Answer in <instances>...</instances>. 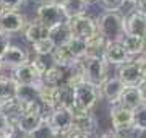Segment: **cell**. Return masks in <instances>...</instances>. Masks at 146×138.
I'll list each match as a JSON object with an SVG mask.
<instances>
[{
	"instance_id": "cell-1",
	"label": "cell",
	"mask_w": 146,
	"mask_h": 138,
	"mask_svg": "<svg viewBox=\"0 0 146 138\" xmlns=\"http://www.w3.org/2000/svg\"><path fill=\"white\" fill-rule=\"evenodd\" d=\"M98 33L107 42H122L127 36L125 31V18L119 11H104L96 20Z\"/></svg>"
},
{
	"instance_id": "cell-2",
	"label": "cell",
	"mask_w": 146,
	"mask_h": 138,
	"mask_svg": "<svg viewBox=\"0 0 146 138\" xmlns=\"http://www.w3.org/2000/svg\"><path fill=\"white\" fill-rule=\"evenodd\" d=\"M99 101H101L99 86H94L88 81H83L78 86H75V106H73V109L93 112Z\"/></svg>"
},
{
	"instance_id": "cell-3",
	"label": "cell",
	"mask_w": 146,
	"mask_h": 138,
	"mask_svg": "<svg viewBox=\"0 0 146 138\" xmlns=\"http://www.w3.org/2000/svg\"><path fill=\"white\" fill-rule=\"evenodd\" d=\"M84 80L94 86H99L109 78V65L102 57H84L81 60Z\"/></svg>"
},
{
	"instance_id": "cell-4",
	"label": "cell",
	"mask_w": 146,
	"mask_h": 138,
	"mask_svg": "<svg viewBox=\"0 0 146 138\" xmlns=\"http://www.w3.org/2000/svg\"><path fill=\"white\" fill-rule=\"evenodd\" d=\"M36 20L41 25H44L49 31L54 29V28H57V26H62V25H65L68 21L67 15H65V11H63L62 7L49 3V2H44V3H41V5L37 7Z\"/></svg>"
},
{
	"instance_id": "cell-5",
	"label": "cell",
	"mask_w": 146,
	"mask_h": 138,
	"mask_svg": "<svg viewBox=\"0 0 146 138\" xmlns=\"http://www.w3.org/2000/svg\"><path fill=\"white\" fill-rule=\"evenodd\" d=\"M109 114H110V123H112V132L114 133L135 132V128H133V111L117 104V106L110 107Z\"/></svg>"
},
{
	"instance_id": "cell-6",
	"label": "cell",
	"mask_w": 146,
	"mask_h": 138,
	"mask_svg": "<svg viewBox=\"0 0 146 138\" xmlns=\"http://www.w3.org/2000/svg\"><path fill=\"white\" fill-rule=\"evenodd\" d=\"M70 33L73 37H78L83 41H89L93 36L98 34V25L96 20H93L89 15H83V16H76L67 21Z\"/></svg>"
},
{
	"instance_id": "cell-7",
	"label": "cell",
	"mask_w": 146,
	"mask_h": 138,
	"mask_svg": "<svg viewBox=\"0 0 146 138\" xmlns=\"http://www.w3.org/2000/svg\"><path fill=\"white\" fill-rule=\"evenodd\" d=\"M117 76L125 86H140L143 81H146V72L143 65L136 64L133 60L117 67Z\"/></svg>"
},
{
	"instance_id": "cell-8",
	"label": "cell",
	"mask_w": 146,
	"mask_h": 138,
	"mask_svg": "<svg viewBox=\"0 0 146 138\" xmlns=\"http://www.w3.org/2000/svg\"><path fill=\"white\" fill-rule=\"evenodd\" d=\"M28 26V21L25 15L20 11H2L0 13V31L7 34H15V33L25 31Z\"/></svg>"
},
{
	"instance_id": "cell-9",
	"label": "cell",
	"mask_w": 146,
	"mask_h": 138,
	"mask_svg": "<svg viewBox=\"0 0 146 138\" xmlns=\"http://www.w3.org/2000/svg\"><path fill=\"white\" fill-rule=\"evenodd\" d=\"M99 90H101V98L106 99L110 104V107H112L120 102V98H122V93L125 90V85L120 81V78L117 75H114V76H109L101 85Z\"/></svg>"
},
{
	"instance_id": "cell-10",
	"label": "cell",
	"mask_w": 146,
	"mask_h": 138,
	"mask_svg": "<svg viewBox=\"0 0 146 138\" xmlns=\"http://www.w3.org/2000/svg\"><path fill=\"white\" fill-rule=\"evenodd\" d=\"M102 58L106 60V64L109 67H120V65L128 64L131 58L128 57V54L125 52V49L122 46V42H107L102 54Z\"/></svg>"
},
{
	"instance_id": "cell-11",
	"label": "cell",
	"mask_w": 146,
	"mask_h": 138,
	"mask_svg": "<svg viewBox=\"0 0 146 138\" xmlns=\"http://www.w3.org/2000/svg\"><path fill=\"white\" fill-rule=\"evenodd\" d=\"M11 76H13V80L18 85H42L41 73L34 68V65L31 62H28V64L15 68Z\"/></svg>"
},
{
	"instance_id": "cell-12",
	"label": "cell",
	"mask_w": 146,
	"mask_h": 138,
	"mask_svg": "<svg viewBox=\"0 0 146 138\" xmlns=\"http://www.w3.org/2000/svg\"><path fill=\"white\" fill-rule=\"evenodd\" d=\"M0 62L3 65V68H11L15 70L21 65H25L29 62V55L23 47L20 46H10L7 49V52L3 54V57L0 58Z\"/></svg>"
},
{
	"instance_id": "cell-13",
	"label": "cell",
	"mask_w": 146,
	"mask_h": 138,
	"mask_svg": "<svg viewBox=\"0 0 146 138\" xmlns=\"http://www.w3.org/2000/svg\"><path fill=\"white\" fill-rule=\"evenodd\" d=\"M49 122L54 127V130L57 132V135L63 133L65 130H68L70 127H73V114L70 109H63V107H57L54 109L49 115Z\"/></svg>"
},
{
	"instance_id": "cell-14",
	"label": "cell",
	"mask_w": 146,
	"mask_h": 138,
	"mask_svg": "<svg viewBox=\"0 0 146 138\" xmlns=\"http://www.w3.org/2000/svg\"><path fill=\"white\" fill-rule=\"evenodd\" d=\"M72 114H73V127L80 128L81 132L88 133L89 137H93L96 128H98V119H96V115L93 112L72 109Z\"/></svg>"
},
{
	"instance_id": "cell-15",
	"label": "cell",
	"mask_w": 146,
	"mask_h": 138,
	"mask_svg": "<svg viewBox=\"0 0 146 138\" xmlns=\"http://www.w3.org/2000/svg\"><path fill=\"white\" fill-rule=\"evenodd\" d=\"M125 18V31L127 34L131 36H138L146 39V16L138 13V11H131Z\"/></svg>"
},
{
	"instance_id": "cell-16",
	"label": "cell",
	"mask_w": 146,
	"mask_h": 138,
	"mask_svg": "<svg viewBox=\"0 0 146 138\" xmlns=\"http://www.w3.org/2000/svg\"><path fill=\"white\" fill-rule=\"evenodd\" d=\"M44 117H46V114H23V115H20L16 119L15 128L21 135H31L41 125Z\"/></svg>"
},
{
	"instance_id": "cell-17",
	"label": "cell",
	"mask_w": 146,
	"mask_h": 138,
	"mask_svg": "<svg viewBox=\"0 0 146 138\" xmlns=\"http://www.w3.org/2000/svg\"><path fill=\"white\" fill-rule=\"evenodd\" d=\"M119 104L130 111H135L140 106H143L145 102H143V94H141L140 86H125Z\"/></svg>"
},
{
	"instance_id": "cell-18",
	"label": "cell",
	"mask_w": 146,
	"mask_h": 138,
	"mask_svg": "<svg viewBox=\"0 0 146 138\" xmlns=\"http://www.w3.org/2000/svg\"><path fill=\"white\" fill-rule=\"evenodd\" d=\"M122 46L125 49V52L128 54L130 58H136L140 55H146V39L138 36H131L127 34L122 39Z\"/></svg>"
},
{
	"instance_id": "cell-19",
	"label": "cell",
	"mask_w": 146,
	"mask_h": 138,
	"mask_svg": "<svg viewBox=\"0 0 146 138\" xmlns=\"http://www.w3.org/2000/svg\"><path fill=\"white\" fill-rule=\"evenodd\" d=\"M49 33L50 31L36 20V21H33V23H28V26L25 28L23 34H25V39L33 46V44L39 42L42 39H47L49 37Z\"/></svg>"
},
{
	"instance_id": "cell-20",
	"label": "cell",
	"mask_w": 146,
	"mask_h": 138,
	"mask_svg": "<svg viewBox=\"0 0 146 138\" xmlns=\"http://www.w3.org/2000/svg\"><path fill=\"white\" fill-rule=\"evenodd\" d=\"M39 86L41 85H18L15 91V99L18 104H26V102L39 101Z\"/></svg>"
},
{
	"instance_id": "cell-21",
	"label": "cell",
	"mask_w": 146,
	"mask_h": 138,
	"mask_svg": "<svg viewBox=\"0 0 146 138\" xmlns=\"http://www.w3.org/2000/svg\"><path fill=\"white\" fill-rule=\"evenodd\" d=\"M65 81H67V68L58 67V65L52 67L50 70H47L46 73L42 75V85H47V86L58 88Z\"/></svg>"
},
{
	"instance_id": "cell-22",
	"label": "cell",
	"mask_w": 146,
	"mask_h": 138,
	"mask_svg": "<svg viewBox=\"0 0 146 138\" xmlns=\"http://www.w3.org/2000/svg\"><path fill=\"white\" fill-rule=\"evenodd\" d=\"M73 106H75V86L63 83L57 88V107L72 111Z\"/></svg>"
},
{
	"instance_id": "cell-23",
	"label": "cell",
	"mask_w": 146,
	"mask_h": 138,
	"mask_svg": "<svg viewBox=\"0 0 146 138\" xmlns=\"http://www.w3.org/2000/svg\"><path fill=\"white\" fill-rule=\"evenodd\" d=\"M37 99H39L42 107H47L49 111L52 112L54 109H57V88L41 85L39 86V96H37Z\"/></svg>"
},
{
	"instance_id": "cell-24",
	"label": "cell",
	"mask_w": 146,
	"mask_h": 138,
	"mask_svg": "<svg viewBox=\"0 0 146 138\" xmlns=\"http://www.w3.org/2000/svg\"><path fill=\"white\" fill-rule=\"evenodd\" d=\"M72 37L73 36H72V33H70V28H68L67 23L62 25V26L54 28V29H50V33H49V39L54 42L55 47H65V46L70 42Z\"/></svg>"
},
{
	"instance_id": "cell-25",
	"label": "cell",
	"mask_w": 146,
	"mask_h": 138,
	"mask_svg": "<svg viewBox=\"0 0 146 138\" xmlns=\"http://www.w3.org/2000/svg\"><path fill=\"white\" fill-rule=\"evenodd\" d=\"M89 3L86 0H68L62 8L65 11V15H67V20H72V18H76V16L86 15Z\"/></svg>"
},
{
	"instance_id": "cell-26",
	"label": "cell",
	"mask_w": 146,
	"mask_h": 138,
	"mask_svg": "<svg viewBox=\"0 0 146 138\" xmlns=\"http://www.w3.org/2000/svg\"><path fill=\"white\" fill-rule=\"evenodd\" d=\"M67 49L70 50V54H72V57L75 60H83L86 57V54H88V44H86V41L78 39V37H72L70 42L67 44Z\"/></svg>"
},
{
	"instance_id": "cell-27",
	"label": "cell",
	"mask_w": 146,
	"mask_h": 138,
	"mask_svg": "<svg viewBox=\"0 0 146 138\" xmlns=\"http://www.w3.org/2000/svg\"><path fill=\"white\" fill-rule=\"evenodd\" d=\"M52 57H54L55 65L63 67V68H68L72 64L76 62V60L72 57V54H70V50L67 49V46H65V47H55V50L52 52Z\"/></svg>"
},
{
	"instance_id": "cell-28",
	"label": "cell",
	"mask_w": 146,
	"mask_h": 138,
	"mask_svg": "<svg viewBox=\"0 0 146 138\" xmlns=\"http://www.w3.org/2000/svg\"><path fill=\"white\" fill-rule=\"evenodd\" d=\"M29 137L31 138H55V137H58V135H57V132L54 130V127L50 125V122H49V119H47V115H46L44 120L41 122V125H39Z\"/></svg>"
},
{
	"instance_id": "cell-29",
	"label": "cell",
	"mask_w": 146,
	"mask_h": 138,
	"mask_svg": "<svg viewBox=\"0 0 146 138\" xmlns=\"http://www.w3.org/2000/svg\"><path fill=\"white\" fill-rule=\"evenodd\" d=\"M34 68L41 73V76L46 73L47 70H50L52 67H55V62H54V57L52 55H34L33 60H29Z\"/></svg>"
},
{
	"instance_id": "cell-30",
	"label": "cell",
	"mask_w": 146,
	"mask_h": 138,
	"mask_svg": "<svg viewBox=\"0 0 146 138\" xmlns=\"http://www.w3.org/2000/svg\"><path fill=\"white\" fill-rule=\"evenodd\" d=\"M33 52H34V55H52V52L55 50V46H54V42L47 37V39H42V41H39V42L33 44Z\"/></svg>"
},
{
	"instance_id": "cell-31",
	"label": "cell",
	"mask_w": 146,
	"mask_h": 138,
	"mask_svg": "<svg viewBox=\"0 0 146 138\" xmlns=\"http://www.w3.org/2000/svg\"><path fill=\"white\" fill-rule=\"evenodd\" d=\"M133 128L135 130H145L146 128V104L133 111Z\"/></svg>"
},
{
	"instance_id": "cell-32",
	"label": "cell",
	"mask_w": 146,
	"mask_h": 138,
	"mask_svg": "<svg viewBox=\"0 0 146 138\" xmlns=\"http://www.w3.org/2000/svg\"><path fill=\"white\" fill-rule=\"evenodd\" d=\"M26 0H0V8L3 11H18Z\"/></svg>"
},
{
	"instance_id": "cell-33",
	"label": "cell",
	"mask_w": 146,
	"mask_h": 138,
	"mask_svg": "<svg viewBox=\"0 0 146 138\" xmlns=\"http://www.w3.org/2000/svg\"><path fill=\"white\" fill-rule=\"evenodd\" d=\"M99 2L106 11H119L120 13V10L125 5V0H99Z\"/></svg>"
},
{
	"instance_id": "cell-34",
	"label": "cell",
	"mask_w": 146,
	"mask_h": 138,
	"mask_svg": "<svg viewBox=\"0 0 146 138\" xmlns=\"http://www.w3.org/2000/svg\"><path fill=\"white\" fill-rule=\"evenodd\" d=\"M58 137H60V138H91L88 133L81 132V130L76 128V127H70L68 130H65L63 133H60Z\"/></svg>"
},
{
	"instance_id": "cell-35",
	"label": "cell",
	"mask_w": 146,
	"mask_h": 138,
	"mask_svg": "<svg viewBox=\"0 0 146 138\" xmlns=\"http://www.w3.org/2000/svg\"><path fill=\"white\" fill-rule=\"evenodd\" d=\"M10 34L0 31V58L3 57V54L7 52V49L10 47Z\"/></svg>"
},
{
	"instance_id": "cell-36",
	"label": "cell",
	"mask_w": 146,
	"mask_h": 138,
	"mask_svg": "<svg viewBox=\"0 0 146 138\" xmlns=\"http://www.w3.org/2000/svg\"><path fill=\"white\" fill-rule=\"evenodd\" d=\"M11 127H15V125H13V122H11L10 119L5 115V114H2V112H0V133L7 132V130H8V128H11Z\"/></svg>"
},
{
	"instance_id": "cell-37",
	"label": "cell",
	"mask_w": 146,
	"mask_h": 138,
	"mask_svg": "<svg viewBox=\"0 0 146 138\" xmlns=\"http://www.w3.org/2000/svg\"><path fill=\"white\" fill-rule=\"evenodd\" d=\"M135 11H138V13H141V15L146 16V0H136Z\"/></svg>"
},
{
	"instance_id": "cell-38",
	"label": "cell",
	"mask_w": 146,
	"mask_h": 138,
	"mask_svg": "<svg viewBox=\"0 0 146 138\" xmlns=\"http://www.w3.org/2000/svg\"><path fill=\"white\" fill-rule=\"evenodd\" d=\"M140 90H141V94H143V102L146 104V81H143L140 85Z\"/></svg>"
},
{
	"instance_id": "cell-39",
	"label": "cell",
	"mask_w": 146,
	"mask_h": 138,
	"mask_svg": "<svg viewBox=\"0 0 146 138\" xmlns=\"http://www.w3.org/2000/svg\"><path fill=\"white\" fill-rule=\"evenodd\" d=\"M49 3H54V5H58V7H63L65 3H67L68 0H47Z\"/></svg>"
},
{
	"instance_id": "cell-40",
	"label": "cell",
	"mask_w": 146,
	"mask_h": 138,
	"mask_svg": "<svg viewBox=\"0 0 146 138\" xmlns=\"http://www.w3.org/2000/svg\"><path fill=\"white\" fill-rule=\"evenodd\" d=\"M101 138H119V135H117V133H114V132H109V133H104Z\"/></svg>"
},
{
	"instance_id": "cell-41",
	"label": "cell",
	"mask_w": 146,
	"mask_h": 138,
	"mask_svg": "<svg viewBox=\"0 0 146 138\" xmlns=\"http://www.w3.org/2000/svg\"><path fill=\"white\" fill-rule=\"evenodd\" d=\"M3 111V99H0V112Z\"/></svg>"
},
{
	"instance_id": "cell-42",
	"label": "cell",
	"mask_w": 146,
	"mask_h": 138,
	"mask_svg": "<svg viewBox=\"0 0 146 138\" xmlns=\"http://www.w3.org/2000/svg\"><path fill=\"white\" fill-rule=\"evenodd\" d=\"M2 70H3V65H2V62H0V78H2Z\"/></svg>"
},
{
	"instance_id": "cell-43",
	"label": "cell",
	"mask_w": 146,
	"mask_h": 138,
	"mask_svg": "<svg viewBox=\"0 0 146 138\" xmlns=\"http://www.w3.org/2000/svg\"><path fill=\"white\" fill-rule=\"evenodd\" d=\"M86 2H88L89 5H91V3H93V2H99V0H86Z\"/></svg>"
},
{
	"instance_id": "cell-44",
	"label": "cell",
	"mask_w": 146,
	"mask_h": 138,
	"mask_svg": "<svg viewBox=\"0 0 146 138\" xmlns=\"http://www.w3.org/2000/svg\"><path fill=\"white\" fill-rule=\"evenodd\" d=\"M21 138H31L29 135H21Z\"/></svg>"
},
{
	"instance_id": "cell-45",
	"label": "cell",
	"mask_w": 146,
	"mask_h": 138,
	"mask_svg": "<svg viewBox=\"0 0 146 138\" xmlns=\"http://www.w3.org/2000/svg\"><path fill=\"white\" fill-rule=\"evenodd\" d=\"M143 68H145V72H146V64H145V65H143Z\"/></svg>"
},
{
	"instance_id": "cell-46",
	"label": "cell",
	"mask_w": 146,
	"mask_h": 138,
	"mask_svg": "<svg viewBox=\"0 0 146 138\" xmlns=\"http://www.w3.org/2000/svg\"><path fill=\"white\" fill-rule=\"evenodd\" d=\"M2 11H3V10H2V8H0V13H2Z\"/></svg>"
},
{
	"instance_id": "cell-47",
	"label": "cell",
	"mask_w": 146,
	"mask_h": 138,
	"mask_svg": "<svg viewBox=\"0 0 146 138\" xmlns=\"http://www.w3.org/2000/svg\"><path fill=\"white\" fill-rule=\"evenodd\" d=\"M55 138H60V137H55Z\"/></svg>"
}]
</instances>
